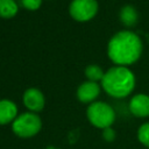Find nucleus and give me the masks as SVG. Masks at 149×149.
Here are the masks:
<instances>
[{
    "instance_id": "nucleus-1",
    "label": "nucleus",
    "mask_w": 149,
    "mask_h": 149,
    "mask_svg": "<svg viewBox=\"0 0 149 149\" xmlns=\"http://www.w3.org/2000/svg\"><path fill=\"white\" fill-rule=\"evenodd\" d=\"M107 54L116 65H130L135 63L142 54V41L135 33L121 30L109 40Z\"/></svg>"
},
{
    "instance_id": "nucleus-3",
    "label": "nucleus",
    "mask_w": 149,
    "mask_h": 149,
    "mask_svg": "<svg viewBox=\"0 0 149 149\" xmlns=\"http://www.w3.org/2000/svg\"><path fill=\"white\" fill-rule=\"evenodd\" d=\"M87 119L90 122L101 129H105L107 127H111V125L115 120V113L113 108L102 101H95L92 102L87 108Z\"/></svg>"
},
{
    "instance_id": "nucleus-4",
    "label": "nucleus",
    "mask_w": 149,
    "mask_h": 149,
    "mask_svg": "<svg viewBox=\"0 0 149 149\" xmlns=\"http://www.w3.org/2000/svg\"><path fill=\"white\" fill-rule=\"evenodd\" d=\"M42 127L41 119L35 113H23L13 121L12 129L20 137H31L36 135Z\"/></svg>"
},
{
    "instance_id": "nucleus-15",
    "label": "nucleus",
    "mask_w": 149,
    "mask_h": 149,
    "mask_svg": "<svg viewBox=\"0 0 149 149\" xmlns=\"http://www.w3.org/2000/svg\"><path fill=\"white\" fill-rule=\"evenodd\" d=\"M102 137H104L106 141L111 142V141H113V140L115 139V132H114L111 127H107V128L102 129Z\"/></svg>"
},
{
    "instance_id": "nucleus-6",
    "label": "nucleus",
    "mask_w": 149,
    "mask_h": 149,
    "mask_svg": "<svg viewBox=\"0 0 149 149\" xmlns=\"http://www.w3.org/2000/svg\"><path fill=\"white\" fill-rule=\"evenodd\" d=\"M129 111L137 118L149 116V95L142 93L134 95L129 101Z\"/></svg>"
},
{
    "instance_id": "nucleus-7",
    "label": "nucleus",
    "mask_w": 149,
    "mask_h": 149,
    "mask_svg": "<svg viewBox=\"0 0 149 149\" xmlns=\"http://www.w3.org/2000/svg\"><path fill=\"white\" fill-rule=\"evenodd\" d=\"M23 104L31 112H40L44 107V97L40 90L31 87L24 92Z\"/></svg>"
},
{
    "instance_id": "nucleus-10",
    "label": "nucleus",
    "mask_w": 149,
    "mask_h": 149,
    "mask_svg": "<svg viewBox=\"0 0 149 149\" xmlns=\"http://www.w3.org/2000/svg\"><path fill=\"white\" fill-rule=\"evenodd\" d=\"M120 20L125 26L133 27L137 22V12H136V9L130 5H127V6L122 7L121 10H120Z\"/></svg>"
},
{
    "instance_id": "nucleus-14",
    "label": "nucleus",
    "mask_w": 149,
    "mask_h": 149,
    "mask_svg": "<svg viewBox=\"0 0 149 149\" xmlns=\"http://www.w3.org/2000/svg\"><path fill=\"white\" fill-rule=\"evenodd\" d=\"M21 2H22L24 8L30 9V10H35V9L40 8L42 0H21Z\"/></svg>"
},
{
    "instance_id": "nucleus-13",
    "label": "nucleus",
    "mask_w": 149,
    "mask_h": 149,
    "mask_svg": "<svg viewBox=\"0 0 149 149\" xmlns=\"http://www.w3.org/2000/svg\"><path fill=\"white\" fill-rule=\"evenodd\" d=\"M137 137L143 146L149 148V122L141 125V127L137 130Z\"/></svg>"
},
{
    "instance_id": "nucleus-9",
    "label": "nucleus",
    "mask_w": 149,
    "mask_h": 149,
    "mask_svg": "<svg viewBox=\"0 0 149 149\" xmlns=\"http://www.w3.org/2000/svg\"><path fill=\"white\" fill-rule=\"evenodd\" d=\"M17 115V107L13 101L0 100V125L9 123L15 120Z\"/></svg>"
},
{
    "instance_id": "nucleus-11",
    "label": "nucleus",
    "mask_w": 149,
    "mask_h": 149,
    "mask_svg": "<svg viewBox=\"0 0 149 149\" xmlns=\"http://www.w3.org/2000/svg\"><path fill=\"white\" fill-rule=\"evenodd\" d=\"M17 13V5L14 0H0V16L5 19L13 17Z\"/></svg>"
},
{
    "instance_id": "nucleus-12",
    "label": "nucleus",
    "mask_w": 149,
    "mask_h": 149,
    "mask_svg": "<svg viewBox=\"0 0 149 149\" xmlns=\"http://www.w3.org/2000/svg\"><path fill=\"white\" fill-rule=\"evenodd\" d=\"M104 74H105V72L98 65H88L85 69V76L87 77V79L90 81H95V83L99 80L101 81L104 78Z\"/></svg>"
},
{
    "instance_id": "nucleus-8",
    "label": "nucleus",
    "mask_w": 149,
    "mask_h": 149,
    "mask_svg": "<svg viewBox=\"0 0 149 149\" xmlns=\"http://www.w3.org/2000/svg\"><path fill=\"white\" fill-rule=\"evenodd\" d=\"M100 93V86L95 81H85L77 90V97L81 102L93 101Z\"/></svg>"
},
{
    "instance_id": "nucleus-5",
    "label": "nucleus",
    "mask_w": 149,
    "mask_h": 149,
    "mask_svg": "<svg viewBox=\"0 0 149 149\" xmlns=\"http://www.w3.org/2000/svg\"><path fill=\"white\" fill-rule=\"evenodd\" d=\"M70 15L77 21H88L98 12L97 0H72L70 3Z\"/></svg>"
},
{
    "instance_id": "nucleus-2",
    "label": "nucleus",
    "mask_w": 149,
    "mask_h": 149,
    "mask_svg": "<svg viewBox=\"0 0 149 149\" xmlns=\"http://www.w3.org/2000/svg\"><path fill=\"white\" fill-rule=\"evenodd\" d=\"M102 88L114 98L127 97L135 87V76L126 66H113L107 70L101 80Z\"/></svg>"
}]
</instances>
